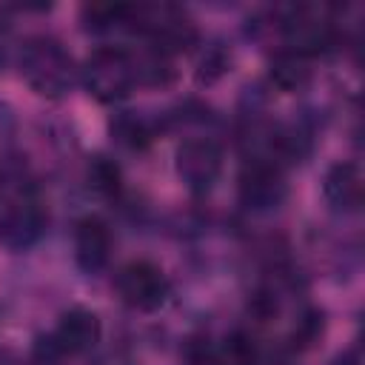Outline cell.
<instances>
[{
    "mask_svg": "<svg viewBox=\"0 0 365 365\" xmlns=\"http://www.w3.org/2000/svg\"><path fill=\"white\" fill-rule=\"evenodd\" d=\"M20 74L29 83L31 91H37L40 97H66L74 83L80 68L74 66V57L63 48L60 40L48 37V34H34L23 43L20 48Z\"/></svg>",
    "mask_w": 365,
    "mask_h": 365,
    "instance_id": "cell-1",
    "label": "cell"
},
{
    "mask_svg": "<svg viewBox=\"0 0 365 365\" xmlns=\"http://www.w3.org/2000/svg\"><path fill=\"white\" fill-rule=\"evenodd\" d=\"M80 80L86 91L100 103L125 100L137 86L134 54L120 46H100L86 57L80 68Z\"/></svg>",
    "mask_w": 365,
    "mask_h": 365,
    "instance_id": "cell-2",
    "label": "cell"
},
{
    "mask_svg": "<svg viewBox=\"0 0 365 365\" xmlns=\"http://www.w3.org/2000/svg\"><path fill=\"white\" fill-rule=\"evenodd\" d=\"M240 202L254 214L277 211L288 197V182L282 174V165H277L268 157H251L237 180Z\"/></svg>",
    "mask_w": 365,
    "mask_h": 365,
    "instance_id": "cell-3",
    "label": "cell"
},
{
    "mask_svg": "<svg viewBox=\"0 0 365 365\" xmlns=\"http://www.w3.org/2000/svg\"><path fill=\"white\" fill-rule=\"evenodd\" d=\"M117 294L125 305L137 311H157L171 297V282L165 271L151 259H131L117 271Z\"/></svg>",
    "mask_w": 365,
    "mask_h": 365,
    "instance_id": "cell-4",
    "label": "cell"
},
{
    "mask_svg": "<svg viewBox=\"0 0 365 365\" xmlns=\"http://www.w3.org/2000/svg\"><path fill=\"white\" fill-rule=\"evenodd\" d=\"M177 177L185 182L188 191L205 194L214 188L220 171H222V148L211 137H191L180 143L174 154Z\"/></svg>",
    "mask_w": 365,
    "mask_h": 365,
    "instance_id": "cell-5",
    "label": "cell"
},
{
    "mask_svg": "<svg viewBox=\"0 0 365 365\" xmlns=\"http://www.w3.org/2000/svg\"><path fill=\"white\" fill-rule=\"evenodd\" d=\"M46 231V211L37 200L20 197L0 214V245L9 251H26L31 248Z\"/></svg>",
    "mask_w": 365,
    "mask_h": 365,
    "instance_id": "cell-6",
    "label": "cell"
},
{
    "mask_svg": "<svg viewBox=\"0 0 365 365\" xmlns=\"http://www.w3.org/2000/svg\"><path fill=\"white\" fill-rule=\"evenodd\" d=\"M111 257V231L100 217H83L74 231V262L86 274H100Z\"/></svg>",
    "mask_w": 365,
    "mask_h": 365,
    "instance_id": "cell-7",
    "label": "cell"
},
{
    "mask_svg": "<svg viewBox=\"0 0 365 365\" xmlns=\"http://www.w3.org/2000/svg\"><path fill=\"white\" fill-rule=\"evenodd\" d=\"M100 336H103L100 317L83 305L63 311L57 319V328H54V339L60 342V348L66 354H86L100 342Z\"/></svg>",
    "mask_w": 365,
    "mask_h": 365,
    "instance_id": "cell-8",
    "label": "cell"
},
{
    "mask_svg": "<svg viewBox=\"0 0 365 365\" xmlns=\"http://www.w3.org/2000/svg\"><path fill=\"white\" fill-rule=\"evenodd\" d=\"M322 194L334 211H356L362 205V171L356 163L339 160L322 177Z\"/></svg>",
    "mask_w": 365,
    "mask_h": 365,
    "instance_id": "cell-9",
    "label": "cell"
},
{
    "mask_svg": "<svg viewBox=\"0 0 365 365\" xmlns=\"http://www.w3.org/2000/svg\"><path fill=\"white\" fill-rule=\"evenodd\" d=\"M268 80L279 91H299L311 83V60L297 51H277L268 63Z\"/></svg>",
    "mask_w": 365,
    "mask_h": 365,
    "instance_id": "cell-10",
    "label": "cell"
},
{
    "mask_svg": "<svg viewBox=\"0 0 365 365\" xmlns=\"http://www.w3.org/2000/svg\"><path fill=\"white\" fill-rule=\"evenodd\" d=\"M108 134H111V140L117 145H123L128 151H143L154 140L151 123L143 114H137V111H117L108 120Z\"/></svg>",
    "mask_w": 365,
    "mask_h": 365,
    "instance_id": "cell-11",
    "label": "cell"
},
{
    "mask_svg": "<svg viewBox=\"0 0 365 365\" xmlns=\"http://www.w3.org/2000/svg\"><path fill=\"white\" fill-rule=\"evenodd\" d=\"M134 68H137V83L143 86H154V88H165L174 80V63L171 54L160 51L151 46V51H145L143 57H134Z\"/></svg>",
    "mask_w": 365,
    "mask_h": 365,
    "instance_id": "cell-12",
    "label": "cell"
},
{
    "mask_svg": "<svg viewBox=\"0 0 365 365\" xmlns=\"http://www.w3.org/2000/svg\"><path fill=\"white\" fill-rule=\"evenodd\" d=\"M86 180H88V185H91L97 194H103V197H114V194H120V188H123V171H120V165H117L111 157H106V154H94V157L88 160V165H86Z\"/></svg>",
    "mask_w": 365,
    "mask_h": 365,
    "instance_id": "cell-13",
    "label": "cell"
},
{
    "mask_svg": "<svg viewBox=\"0 0 365 365\" xmlns=\"http://www.w3.org/2000/svg\"><path fill=\"white\" fill-rule=\"evenodd\" d=\"M131 17V6L125 3H88L80 9V20L91 31H108L117 26H125Z\"/></svg>",
    "mask_w": 365,
    "mask_h": 365,
    "instance_id": "cell-14",
    "label": "cell"
},
{
    "mask_svg": "<svg viewBox=\"0 0 365 365\" xmlns=\"http://www.w3.org/2000/svg\"><path fill=\"white\" fill-rule=\"evenodd\" d=\"M214 365H257V348H254V339L242 331H234L225 345L217 351V359Z\"/></svg>",
    "mask_w": 365,
    "mask_h": 365,
    "instance_id": "cell-15",
    "label": "cell"
},
{
    "mask_svg": "<svg viewBox=\"0 0 365 365\" xmlns=\"http://www.w3.org/2000/svg\"><path fill=\"white\" fill-rule=\"evenodd\" d=\"M231 66V54L222 43H211L205 46L200 63H197V83L200 86H211L214 80H220Z\"/></svg>",
    "mask_w": 365,
    "mask_h": 365,
    "instance_id": "cell-16",
    "label": "cell"
},
{
    "mask_svg": "<svg viewBox=\"0 0 365 365\" xmlns=\"http://www.w3.org/2000/svg\"><path fill=\"white\" fill-rule=\"evenodd\" d=\"M322 331H325V314H322L319 308H305V311L299 314L294 331H291V345H294L297 351L311 348V345L322 336Z\"/></svg>",
    "mask_w": 365,
    "mask_h": 365,
    "instance_id": "cell-17",
    "label": "cell"
},
{
    "mask_svg": "<svg viewBox=\"0 0 365 365\" xmlns=\"http://www.w3.org/2000/svg\"><path fill=\"white\" fill-rule=\"evenodd\" d=\"M182 359L185 365H214L217 348L211 345L208 334H191L182 345Z\"/></svg>",
    "mask_w": 365,
    "mask_h": 365,
    "instance_id": "cell-18",
    "label": "cell"
},
{
    "mask_svg": "<svg viewBox=\"0 0 365 365\" xmlns=\"http://www.w3.org/2000/svg\"><path fill=\"white\" fill-rule=\"evenodd\" d=\"M277 294L274 291H268V288H259V291H254L251 294V299H248V311L257 317V319H271L274 314H277Z\"/></svg>",
    "mask_w": 365,
    "mask_h": 365,
    "instance_id": "cell-19",
    "label": "cell"
},
{
    "mask_svg": "<svg viewBox=\"0 0 365 365\" xmlns=\"http://www.w3.org/2000/svg\"><path fill=\"white\" fill-rule=\"evenodd\" d=\"M331 365H359V356H356V351H342L339 356H334Z\"/></svg>",
    "mask_w": 365,
    "mask_h": 365,
    "instance_id": "cell-20",
    "label": "cell"
}]
</instances>
